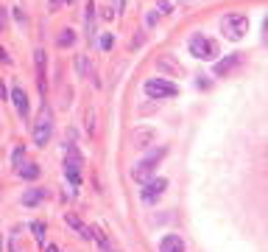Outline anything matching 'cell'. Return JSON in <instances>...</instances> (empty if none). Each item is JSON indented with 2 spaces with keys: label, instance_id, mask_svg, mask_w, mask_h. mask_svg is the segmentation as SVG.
Returning a JSON list of instances; mask_svg holds the SVG:
<instances>
[{
  "label": "cell",
  "instance_id": "1",
  "mask_svg": "<svg viewBox=\"0 0 268 252\" xmlns=\"http://www.w3.org/2000/svg\"><path fill=\"white\" fill-rule=\"evenodd\" d=\"M165 154H168V149H165V146H159V149H154L151 154H145V157H142L140 163L134 165V171H132L137 182H148V179H151V174L157 171V165L162 163Z\"/></svg>",
  "mask_w": 268,
  "mask_h": 252
},
{
  "label": "cell",
  "instance_id": "2",
  "mask_svg": "<svg viewBox=\"0 0 268 252\" xmlns=\"http://www.w3.org/2000/svg\"><path fill=\"white\" fill-rule=\"evenodd\" d=\"M81 152H79V146L76 143H70L67 146V157H64V174H67V179H70V185L73 188H79L81 185Z\"/></svg>",
  "mask_w": 268,
  "mask_h": 252
},
{
  "label": "cell",
  "instance_id": "3",
  "mask_svg": "<svg viewBox=\"0 0 268 252\" xmlns=\"http://www.w3.org/2000/svg\"><path fill=\"white\" fill-rule=\"evenodd\" d=\"M246 28H249V20L243 14H226L224 23H221V34L226 39H232V42L246 37Z\"/></svg>",
  "mask_w": 268,
  "mask_h": 252
},
{
  "label": "cell",
  "instance_id": "4",
  "mask_svg": "<svg viewBox=\"0 0 268 252\" xmlns=\"http://www.w3.org/2000/svg\"><path fill=\"white\" fill-rule=\"evenodd\" d=\"M51 137H53V112H51L47 104H42L39 121H37V126H34V143H37V146H45Z\"/></svg>",
  "mask_w": 268,
  "mask_h": 252
},
{
  "label": "cell",
  "instance_id": "5",
  "mask_svg": "<svg viewBox=\"0 0 268 252\" xmlns=\"http://www.w3.org/2000/svg\"><path fill=\"white\" fill-rule=\"evenodd\" d=\"M187 48L196 59H215V53H218V45L210 37H204V34H193L190 42H187Z\"/></svg>",
  "mask_w": 268,
  "mask_h": 252
},
{
  "label": "cell",
  "instance_id": "6",
  "mask_svg": "<svg viewBox=\"0 0 268 252\" xmlns=\"http://www.w3.org/2000/svg\"><path fill=\"white\" fill-rule=\"evenodd\" d=\"M142 90H145V95H151V98H174V95H179L176 84L165 81V79H148Z\"/></svg>",
  "mask_w": 268,
  "mask_h": 252
},
{
  "label": "cell",
  "instance_id": "7",
  "mask_svg": "<svg viewBox=\"0 0 268 252\" xmlns=\"http://www.w3.org/2000/svg\"><path fill=\"white\" fill-rule=\"evenodd\" d=\"M165 188H168V179H162V177H151L148 182H142V202L154 205V202H157L159 196L165 194Z\"/></svg>",
  "mask_w": 268,
  "mask_h": 252
},
{
  "label": "cell",
  "instance_id": "8",
  "mask_svg": "<svg viewBox=\"0 0 268 252\" xmlns=\"http://www.w3.org/2000/svg\"><path fill=\"white\" fill-rule=\"evenodd\" d=\"M240 65H243V53H232V56H226V59H218L215 68H212V73L226 76V73H232L235 68H240Z\"/></svg>",
  "mask_w": 268,
  "mask_h": 252
},
{
  "label": "cell",
  "instance_id": "9",
  "mask_svg": "<svg viewBox=\"0 0 268 252\" xmlns=\"http://www.w3.org/2000/svg\"><path fill=\"white\" fill-rule=\"evenodd\" d=\"M11 101H14V107H17V115L20 118H28V95H26V90L17 84V87H11Z\"/></svg>",
  "mask_w": 268,
  "mask_h": 252
},
{
  "label": "cell",
  "instance_id": "10",
  "mask_svg": "<svg viewBox=\"0 0 268 252\" xmlns=\"http://www.w3.org/2000/svg\"><path fill=\"white\" fill-rule=\"evenodd\" d=\"M64 221H67V224L73 227V230L79 233L81 238H87V241H89V238H95V230H89V227H87V224H84V221H81L76 213H67V216H64Z\"/></svg>",
  "mask_w": 268,
  "mask_h": 252
},
{
  "label": "cell",
  "instance_id": "11",
  "mask_svg": "<svg viewBox=\"0 0 268 252\" xmlns=\"http://www.w3.org/2000/svg\"><path fill=\"white\" fill-rule=\"evenodd\" d=\"M159 252H184V241L176 233H168V236L159 241Z\"/></svg>",
  "mask_w": 268,
  "mask_h": 252
},
{
  "label": "cell",
  "instance_id": "12",
  "mask_svg": "<svg viewBox=\"0 0 268 252\" xmlns=\"http://www.w3.org/2000/svg\"><path fill=\"white\" fill-rule=\"evenodd\" d=\"M34 62H37L39 90H42V93H45V65H47V59H45V51H42V48H37V51H34Z\"/></svg>",
  "mask_w": 268,
  "mask_h": 252
},
{
  "label": "cell",
  "instance_id": "13",
  "mask_svg": "<svg viewBox=\"0 0 268 252\" xmlns=\"http://www.w3.org/2000/svg\"><path fill=\"white\" fill-rule=\"evenodd\" d=\"M39 202H45V191L42 188H31V191L22 194V205L26 207H37Z\"/></svg>",
  "mask_w": 268,
  "mask_h": 252
},
{
  "label": "cell",
  "instance_id": "14",
  "mask_svg": "<svg viewBox=\"0 0 268 252\" xmlns=\"http://www.w3.org/2000/svg\"><path fill=\"white\" fill-rule=\"evenodd\" d=\"M84 26H87V37L92 39V37H95V3H92V0L87 3V11H84Z\"/></svg>",
  "mask_w": 268,
  "mask_h": 252
},
{
  "label": "cell",
  "instance_id": "15",
  "mask_svg": "<svg viewBox=\"0 0 268 252\" xmlns=\"http://www.w3.org/2000/svg\"><path fill=\"white\" fill-rule=\"evenodd\" d=\"M20 177H22V179H37V177H39V165L26 163V165L20 168Z\"/></svg>",
  "mask_w": 268,
  "mask_h": 252
},
{
  "label": "cell",
  "instance_id": "16",
  "mask_svg": "<svg viewBox=\"0 0 268 252\" xmlns=\"http://www.w3.org/2000/svg\"><path fill=\"white\" fill-rule=\"evenodd\" d=\"M31 230H34L37 244H39V247H45V224H42V221H31Z\"/></svg>",
  "mask_w": 268,
  "mask_h": 252
},
{
  "label": "cell",
  "instance_id": "17",
  "mask_svg": "<svg viewBox=\"0 0 268 252\" xmlns=\"http://www.w3.org/2000/svg\"><path fill=\"white\" fill-rule=\"evenodd\" d=\"M95 241L101 244V249H104V252H117V249L112 247L109 241H106V236H104V233H101V230H95Z\"/></svg>",
  "mask_w": 268,
  "mask_h": 252
},
{
  "label": "cell",
  "instance_id": "18",
  "mask_svg": "<svg viewBox=\"0 0 268 252\" xmlns=\"http://www.w3.org/2000/svg\"><path fill=\"white\" fill-rule=\"evenodd\" d=\"M134 137H137V146H145L148 137H154V132H151V129H137Z\"/></svg>",
  "mask_w": 268,
  "mask_h": 252
},
{
  "label": "cell",
  "instance_id": "19",
  "mask_svg": "<svg viewBox=\"0 0 268 252\" xmlns=\"http://www.w3.org/2000/svg\"><path fill=\"white\" fill-rule=\"evenodd\" d=\"M22 160H26V152H22V149H14V152H11V163H14V168H17V171H20V168L26 165Z\"/></svg>",
  "mask_w": 268,
  "mask_h": 252
},
{
  "label": "cell",
  "instance_id": "20",
  "mask_svg": "<svg viewBox=\"0 0 268 252\" xmlns=\"http://www.w3.org/2000/svg\"><path fill=\"white\" fill-rule=\"evenodd\" d=\"M59 45H73V42H76V34L73 31H70V28H67V31H62V34H59Z\"/></svg>",
  "mask_w": 268,
  "mask_h": 252
},
{
  "label": "cell",
  "instance_id": "21",
  "mask_svg": "<svg viewBox=\"0 0 268 252\" xmlns=\"http://www.w3.org/2000/svg\"><path fill=\"white\" fill-rule=\"evenodd\" d=\"M76 70H79L81 76H87L89 73V59L87 56H79V59H76Z\"/></svg>",
  "mask_w": 268,
  "mask_h": 252
},
{
  "label": "cell",
  "instance_id": "22",
  "mask_svg": "<svg viewBox=\"0 0 268 252\" xmlns=\"http://www.w3.org/2000/svg\"><path fill=\"white\" fill-rule=\"evenodd\" d=\"M157 68H168V70H174V73H182V68H179V65H174L170 59H159Z\"/></svg>",
  "mask_w": 268,
  "mask_h": 252
},
{
  "label": "cell",
  "instance_id": "23",
  "mask_svg": "<svg viewBox=\"0 0 268 252\" xmlns=\"http://www.w3.org/2000/svg\"><path fill=\"white\" fill-rule=\"evenodd\" d=\"M112 45H115V37H112V34H104V37H101V48H104V51H109Z\"/></svg>",
  "mask_w": 268,
  "mask_h": 252
},
{
  "label": "cell",
  "instance_id": "24",
  "mask_svg": "<svg viewBox=\"0 0 268 252\" xmlns=\"http://www.w3.org/2000/svg\"><path fill=\"white\" fill-rule=\"evenodd\" d=\"M64 3H73V0H51V11H56V9H62Z\"/></svg>",
  "mask_w": 268,
  "mask_h": 252
},
{
  "label": "cell",
  "instance_id": "25",
  "mask_svg": "<svg viewBox=\"0 0 268 252\" xmlns=\"http://www.w3.org/2000/svg\"><path fill=\"white\" fill-rule=\"evenodd\" d=\"M159 11H162V14H168V11H170V3H168V0H162V3H159Z\"/></svg>",
  "mask_w": 268,
  "mask_h": 252
},
{
  "label": "cell",
  "instance_id": "26",
  "mask_svg": "<svg viewBox=\"0 0 268 252\" xmlns=\"http://www.w3.org/2000/svg\"><path fill=\"white\" fill-rule=\"evenodd\" d=\"M263 39L268 42V14H265V20H263Z\"/></svg>",
  "mask_w": 268,
  "mask_h": 252
},
{
  "label": "cell",
  "instance_id": "27",
  "mask_svg": "<svg viewBox=\"0 0 268 252\" xmlns=\"http://www.w3.org/2000/svg\"><path fill=\"white\" fill-rule=\"evenodd\" d=\"M0 62H9V53H6L3 48H0Z\"/></svg>",
  "mask_w": 268,
  "mask_h": 252
},
{
  "label": "cell",
  "instance_id": "28",
  "mask_svg": "<svg viewBox=\"0 0 268 252\" xmlns=\"http://www.w3.org/2000/svg\"><path fill=\"white\" fill-rule=\"evenodd\" d=\"M3 26H6V17H3V9H0V31H3Z\"/></svg>",
  "mask_w": 268,
  "mask_h": 252
},
{
  "label": "cell",
  "instance_id": "29",
  "mask_svg": "<svg viewBox=\"0 0 268 252\" xmlns=\"http://www.w3.org/2000/svg\"><path fill=\"white\" fill-rule=\"evenodd\" d=\"M45 252H59L56 247H53V244H51V247H45Z\"/></svg>",
  "mask_w": 268,
  "mask_h": 252
},
{
  "label": "cell",
  "instance_id": "30",
  "mask_svg": "<svg viewBox=\"0 0 268 252\" xmlns=\"http://www.w3.org/2000/svg\"><path fill=\"white\" fill-rule=\"evenodd\" d=\"M0 252H3V241H0Z\"/></svg>",
  "mask_w": 268,
  "mask_h": 252
}]
</instances>
